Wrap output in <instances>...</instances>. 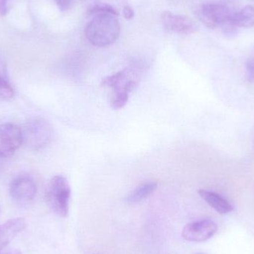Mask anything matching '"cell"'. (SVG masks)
<instances>
[{
	"label": "cell",
	"mask_w": 254,
	"mask_h": 254,
	"mask_svg": "<svg viewBox=\"0 0 254 254\" xmlns=\"http://www.w3.org/2000/svg\"><path fill=\"white\" fill-rule=\"evenodd\" d=\"M0 254H22L20 251L16 249H4L0 251Z\"/></svg>",
	"instance_id": "20"
},
{
	"label": "cell",
	"mask_w": 254,
	"mask_h": 254,
	"mask_svg": "<svg viewBox=\"0 0 254 254\" xmlns=\"http://www.w3.org/2000/svg\"><path fill=\"white\" fill-rule=\"evenodd\" d=\"M134 10L131 8V7L130 6L126 5L123 8V15L125 16V19H132L133 16H134Z\"/></svg>",
	"instance_id": "18"
},
{
	"label": "cell",
	"mask_w": 254,
	"mask_h": 254,
	"mask_svg": "<svg viewBox=\"0 0 254 254\" xmlns=\"http://www.w3.org/2000/svg\"><path fill=\"white\" fill-rule=\"evenodd\" d=\"M14 95V89L10 83L0 75V99L9 100Z\"/></svg>",
	"instance_id": "15"
},
{
	"label": "cell",
	"mask_w": 254,
	"mask_h": 254,
	"mask_svg": "<svg viewBox=\"0 0 254 254\" xmlns=\"http://www.w3.org/2000/svg\"><path fill=\"white\" fill-rule=\"evenodd\" d=\"M134 75L136 74H133V70L125 68L107 76L101 81V86L111 88L113 90L111 106L114 110H121L126 106L129 94L137 86V77H132Z\"/></svg>",
	"instance_id": "2"
},
{
	"label": "cell",
	"mask_w": 254,
	"mask_h": 254,
	"mask_svg": "<svg viewBox=\"0 0 254 254\" xmlns=\"http://www.w3.org/2000/svg\"><path fill=\"white\" fill-rule=\"evenodd\" d=\"M22 145L31 150H40L53 139L54 128L50 122L41 117L33 118L21 128Z\"/></svg>",
	"instance_id": "4"
},
{
	"label": "cell",
	"mask_w": 254,
	"mask_h": 254,
	"mask_svg": "<svg viewBox=\"0 0 254 254\" xmlns=\"http://www.w3.org/2000/svg\"><path fill=\"white\" fill-rule=\"evenodd\" d=\"M26 226V222L22 218L10 219L0 225V251L4 250Z\"/></svg>",
	"instance_id": "10"
},
{
	"label": "cell",
	"mask_w": 254,
	"mask_h": 254,
	"mask_svg": "<svg viewBox=\"0 0 254 254\" xmlns=\"http://www.w3.org/2000/svg\"><path fill=\"white\" fill-rule=\"evenodd\" d=\"M9 192L11 198L18 202L32 201L37 193V185L31 176L20 175L10 182Z\"/></svg>",
	"instance_id": "9"
},
{
	"label": "cell",
	"mask_w": 254,
	"mask_h": 254,
	"mask_svg": "<svg viewBox=\"0 0 254 254\" xmlns=\"http://www.w3.org/2000/svg\"><path fill=\"white\" fill-rule=\"evenodd\" d=\"M198 194L212 208L214 209L220 214H227L234 210L233 206L225 198L216 192L206 190H200Z\"/></svg>",
	"instance_id": "11"
},
{
	"label": "cell",
	"mask_w": 254,
	"mask_h": 254,
	"mask_svg": "<svg viewBox=\"0 0 254 254\" xmlns=\"http://www.w3.org/2000/svg\"><path fill=\"white\" fill-rule=\"evenodd\" d=\"M115 15L98 13L88 22L85 36L89 43L96 47H107L116 43L121 33L119 21Z\"/></svg>",
	"instance_id": "1"
},
{
	"label": "cell",
	"mask_w": 254,
	"mask_h": 254,
	"mask_svg": "<svg viewBox=\"0 0 254 254\" xmlns=\"http://www.w3.org/2000/svg\"><path fill=\"white\" fill-rule=\"evenodd\" d=\"M158 188L156 182H149L137 186L129 192L126 198L128 204H136L150 196Z\"/></svg>",
	"instance_id": "13"
},
{
	"label": "cell",
	"mask_w": 254,
	"mask_h": 254,
	"mask_svg": "<svg viewBox=\"0 0 254 254\" xmlns=\"http://www.w3.org/2000/svg\"><path fill=\"white\" fill-rule=\"evenodd\" d=\"M88 13L90 15L98 14V13H110V14L115 15V16L119 15V12L115 7H113L110 4H104V3L94 4L88 10Z\"/></svg>",
	"instance_id": "14"
},
{
	"label": "cell",
	"mask_w": 254,
	"mask_h": 254,
	"mask_svg": "<svg viewBox=\"0 0 254 254\" xmlns=\"http://www.w3.org/2000/svg\"><path fill=\"white\" fill-rule=\"evenodd\" d=\"M217 225L210 219H202L187 224L182 231V236L185 240L192 243H202L217 232Z\"/></svg>",
	"instance_id": "7"
},
{
	"label": "cell",
	"mask_w": 254,
	"mask_h": 254,
	"mask_svg": "<svg viewBox=\"0 0 254 254\" xmlns=\"http://www.w3.org/2000/svg\"><path fill=\"white\" fill-rule=\"evenodd\" d=\"M55 1L61 11H65L68 10L71 4V0H55Z\"/></svg>",
	"instance_id": "17"
},
{
	"label": "cell",
	"mask_w": 254,
	"mask_h": 254,
	"mask_svg": "<svg viewBox=\"0 0 254 254\" xmlns=\"http://www.w3.org/2000/svg\"><path fill=\"white\" fill-rule=\"evenodd\" d=\"M46 204L57 216L65 218L69 212L71 188L65 176H54L46 188L45 192Z\"/></svg>",
	"instance_id": "3"
},
{
	"label": "cell",
	"mask_w": 254,
	"mask_h": 254,
	"mask_svg": "<svg viewBox=\"0 0 254 254\" xmlns=\"http://www.w3.org/2000/svg\"><path fill=\"white\" fill-rule=\"evenodd\" d=\"M204 254V253H197V254Z\"/></svg>",
	"instance_id": "21"
},
{
	"label": "cell",
	"mask_w": 254,
	"mask_h": 254,
	"mask_svg": "<svg viewBox=\"0 0 254 254\" xmlns=\"http://www.w3.org/2000/svg\"><path fill=\"white\" fill-rule=\"evenodd\" d=\"M7 1L8 0H0V14L1 16H5L8 12Z\"/></svg>",
	"instance_id": "19"
},
{
	"label": "cell",
	"mask_w": 254,
	"mask_h": 254,
	"mask_svg": "<svg viewBox=\"0 0 254 254\" xmlns=\"http://www.w3.org/2000/svg\"><path fill=\"white\" fill-rule=\"evenodd\" d=\"M233 12L230 7L224 4L207 3L199 6L195 13L198 19L206 27L213 29L229 24Z\"/></svg>",
	"instance_id": "5"
},
{
	"label": "cell",
	"mask_w": 254,
	"mask_h": 254,
	"mask_svg": "<svg viewBox=\"0 0 254 254\" xmlns=\"http://www.w3.org/2000/svg\"><path fill=\"white\" fill-rule=\"evenodd\" d=\"M164 30L169 33L188 35L194 34L198 29V25L185 15L164 11L161 16Z\"/></svg>",
	"instance_id": "8"
},
{
	"label": "cell",
	"mask_w": 254,
	"mask_h": 254,
	"mask_svg": "<svg viewBox=\"0 0 254 254\" xmlns=\"http://www.w3.org/2000/svg\"><path fill=\"white\" fill-rule=\"evenodd\" d=\"M229 25L238 28H251L254 25V7L246 6L244 8L233 12Z\"/></svg>",
	"instance_id": "12"
},
{
	"label": "cell",
	"mask_w": 254,
	"mask_h": 254,
	"mask_svg": "<svg viewBox=\"0 0 254 254\" xmlns=\"http://www.w3.org/2000/svg\"><path fill=\"white\" fill-rule=\"evenodd\" d=\"M22 145L21 128L11 123L0 125V158L12 156Z\"/></svg>",
	"instance_id": "6"
},
{
	"label": "cell",
	"mask_w": 254,
	"mask_h": 254,
	"mask_svg": "<svg viewBox=\"0 0 254 254\" xmlns=\"http://www.w3.org/2000/svg\"><path fill=\"white\" fill-rule=\"evenodd\" d=\"M246 75L249 81L254 83V60H250L246 64Z\"/></svg>",
	"instance_id": "16"
}]
</instances>
